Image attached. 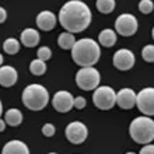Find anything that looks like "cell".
Instances as JSON below:
<instances>
[{
	"label": "cell",
	"instance_id": "13",
	"mask_svg": "<svg viewBox=\"0 0 154 154\" xmlns=\"http://www.w3.org/2000/svg\"><path fill=\"white\" fill-rule=\"evenodd\" d=\"M37 25L42 31H52L56 27V16L49 10L41 11L37 16Z\"/></svg>",
	"mask_w": 154,
	"mask_h": 154
},
{
	"label": "cell",
	"instance_id": "9",
	"mask_svg": "<svg viewBox=\"0 0 154 154\" xmlns=\"http://www.w3.org/2000/svg\"><path fill=\"white\" fill-rule=\"evenodd\" d=\"M65 134H66V139L70 143L81 144V143L85 142V139L88 136V130H87V126L83 122L76 121V122H70L69 125L66 126Z\"/></svg>",
	"mask_w": 154,
	"mask_h": 154
},
{
	"label": "cell",
	"instance_id": "35",
	"mask_svg": "<svg viewBox=\"0 0 154 154\" xmlns=\"http://www.w3.org/2000/svg\"><path fill=\"white\" fill-rule=\"evenodd\" d=\"M48 154H57V153H48Z\"/></svg>",
	"mask_w": 154,
	"mask_h": 154
},
{
	"label": "cell",
	"instance_id": "8",
	"mask_svg": "<svg viewBox=\"0 0 154 154\" xmlns=\"http://www.w3.org/2000/svg\"><path fill=\"white\" fill-rule=\"evenodd\" d=\"M137 28L139 23L136 20V17L133 14H129V13L121 14L115 21V29L122 37H132L136 34Z\"/></svg>",
	"mask_w": 154,
	"mask_h": 154
},
{
	"label": "cell",
	"instance_id": "23",
	"mask_svg": "<svg viewBox=\"0 0 154 154\" xmlns=\"http://www.w3.org/2000/svg\"><path fill=\"white\" fill-rule=\"evenodd\" d=\"M142 57L146 62H154V45H146L144 48L142 49Z\"/></svg>",
	"mask_w": 154,
	"mask_h": 154
},
{
	"label": "cell",
	"instance_id": "17",
	"mask_svg": "<svg viewBox=\"0 0 154 154\" xmlns=\"http://www.w3.org/2000/svg\"><path fill=\"white\" fill-rule=\"evenodd\" d=\"M98 41H100V44L102 46L111 48V46H114L116 44V32L111 28L102 29L101 32H100V35H98Z\"/></svg>",
	"mask_w": 154,
	"mask_h": 154
},
{
	"label": "cell",
	"instance_id": "11",
	"mask_svg": "<svg viewBox=\"0 0 154 154\" xmlns=\"http://www.w3.org/2000/svg\"><path fill=\"white\" fill-rule=\"evenodd\" d=\"M52 106L57 112H62V114L69 112L72 108H74V97L69 91H65V90L57 91L52 98Z\"/></svg>",
	"mask_w": 154,
	"mask_h": 154
},
{
	"label": "cell",
	"instance_id": "20",
	"mask_svg": "<svg viewBox=\"0 0 154 154\" xmlns=\"http://www.w3.org/2000/svg\"><path fill=\"white\" fill-rule=\"evenodd\" d=\"M3 49L8 55H16L20 51V41H17L16 38H7L3 42Z\"/></svg>",
	"mask_w": 154,
	"mask_h": 154
},
{
	"label": "cell",
	"instance_id": "4",
	"mask_svg": "<svg viewBox=\"0 0 154 154\" xmlns=\"http://www.w3.org/2000/svg\"><path fill=\"white\" fill-rule=\"evenodd\" d=\"M23 104L31 111H41L48 105L49 93L44 85L29 84L23 91Z\"/></svg>",
	"mask_w": 154,
	"mask_h": 154
},
{
	"label": "cell",
	"instance_id": "12",
	"mask_svg": "<svg viewBox=\"0 0 154 154\" xmlns=\"http://www.w3.org/2000/svg\"><path fill=\"white\" fill-rule=\"evenodd\" d=\"M116 104L122 109H132L136 105V93L132 88H122L116 93Z\"/></svg>",
	"mask_w": 154,
	"mask_h": 154
},
{
	"label": "cell",
	"instance_id": "18",
	"mask_svg": "<svg viewBox=\"0 0 154 154\" xmlns=\"http://www.w3.org/2000/svg\"><path fill=\"white\" fill-rule=\"evenodd\" d=\"M4 121H6L7 125L16 128V126L21 125V122H23V114H21L20 109L11 108V109H8L7 112L4 114Z\"/></svg>",
	"mask_w": 154,
	"mask_h": 154
},
{
	"label": "cell",
	"instance_id": "27",
	"mask_svg": "<svg viewBox=\"0 0 154 154\" xmlns=\"http://www.w3.org/2000/svg\"><path fill=\"white\" fill-rule=\"evenodd\" d=\"M85 105H87V101H85L84 97H76L74 98V108H77V109H84Z\"/></svg>",
	"mask_w": 154,
	"mask_h": 154
},
{
	"label": "cell",
	"instance_id": "16",
	"mask_svg": "<svg viewBox=\"0 0 154 154\" xmlns=\"http://www.w3.org/2000/svg\"><path fill=\"white\" fill-rule=\"evenodd\" d=\"M21 44L27 48H34L39 44V32L34 28H25L20 37Z\"/></svg>",
	"mask_w": 154,
	"mask_h": 154
},
{
	"label": "cell",
	"instance_id": "33",
	"mask_svg": "<svg viewBox=\"0 0 154 154\" xmlns=\"http://www.w3.org/2000/svg\"><path fill=\"white\" fill-rule=\"evenodd\" d=\"M151 35H153V39H154V27H153V29H151Z\"/></svg>",
	"mask_w": 154,
	"mask_h": 154
},
{
	"label": "cell",
	"instance_id": "10",
	"mask_svg": "<svg viewBox=\"0 0 154 154\" xmlns=\"http://www.w3.org/2000/svg\"><path fill=\"white\" fill-rule=\"evenodd\" d=\"M112 62H114V66L118 70L126 72V70H130L133 67L134 62H136V57H134L132 51L122 48V49H119V51L115 52Z\"/></svg>",
	"mask_w": 154,
	"mask_h": 154
},
{
	"label": "cell",
	"instance_id": "7",
	"mask_svg": "<svg viewBox=\"0 0 154 154\" xmlns=\"http://www.w3.org/2000/svg\"><path fill=\"white\" fill-rule=\"evenodd\" d=\"M136 105L144 116H154V87H146L136 94Z\"/></svg>",
	"mask_w": 154,
	"mask_h": 154
},
{
	"label": "cell",
	"instance_id": "21",
	"mask_svg": "<svg viewBox=\"0 0 154 154\" xmlns=\"http://www.w3.org/2000/svg\"><path fill=\"white\" fill-rule=\"evenodd\" d=\"M29 72L34 74V76H42L46 72V63L39 59H35L29 63Z\"/></svg>",
	"mask_w": 154,
	"mask_h": 154
},
{
	"label": "cell",
	"instance_id": "32",
	"mask_svg": "<svg viewBox=\"0 0 154 154\" xmlns=\"http://www.w3.org/2000/svg\"><path fill=\"white\" fill-rule=\"evenodd\" d=\"M2 65H3V55L0 53V67H2Z\"/></svg>",
	"mask_w": 154,
	"mask_h": 154
},
{
	"label": "cell",
	"instance_id": "22",
	"mask_svg": "<svg viewBox=\"0 0 154 154\" xmlns=\"http://www.w3.org/2000/svg\"><path fill=\"white\" fill-rule=\"evenodd\" d=\"M95 6H97L98 11L102 13V14H109V13H112L115 10L114 0H98Z\"/></svg>",
	"mask_w": 154,
	"mask_h": 154
},
{
	"label": "cell",
	"instance_id": "34",
	"mask_svg": "<svg viewBox=\"0 0 154 154\" xmlns=\"http://www.w3.org/2000/svg\"><path fill=\"white\" fill-rule=\"evenodd\" d=\"M126 154H134V153H132V151H129V153H126Z\"/></svg>",
	"mask_w": 154,
	"mask_h": 154
},
{
	"label": "cell",
	"instance_id": "14",
	"mask_svg": "<svg viewBox=\"0 0 154 154\" xmlns=\"http://www.w3.org/2000/svg\"><path fill=\"white\" fill-rule=\"evenodd\" d=\"M18 73L13 66H2L0 67V85L13 87L17 83Z\"/></svg>",
	"mask_w": 154,
	"mask_h": 154
},
{
	"label": "cell",
	"instance_id": "31",
	"mask_svg": "<svg viewBox=\"0 0 154 154\" xmlns=\"http://www.w3.org/2000/svg\"><path fill=\"white\" fill-rule=\"evenodd\" d=\"M2 114H3V104L0 101V116H2Z\"/></svg>",
	"mask_w": 154,
	"mask_h": 154
},
{
	"label": "cell",
	"instance_id": "6",
	"mask_svg": "<svg viewBox=\"0 0 154 154\" xmlns=\"http://www.w3.org/2000/svg\"><path fill=\"white\" fill-rule=\"evenodd\" d=\"M93 102L98 109L108 111L116 104V93L109 85H100L97 90H94Z\"/></svg>",
	"mask_w": 154,
	"mask_h": 154
},
{
	"label": "cell",
	"instance_id": "1",
	"mask_svg": "<svg viewBox=\"0 0 154 154\" xmlns=\"http://www.w3.org/2000/svg\"><path fill=\"white\" fill-rule=\"evenodd\" d=\"M59 23L66 32L70 34H79L83 32L84 29L88 28L91 24V10L84 2L81 0H70L62 6L59 11Z\"/></svg>",
	"mask_w": 154,
	"mask_h": 154
},
{
	"label": "cell",
	"instance_id": "15",
	"mask_svg": "<svg viewBox=\"0 0 154 154\" xmlns=\"http://www.w3.org/2000/svg\"><path fill=\"white\" fill-rule=\"evenodd\" d=\"M2 154H29L28 146L21 140H10L4 144Z\"/></svg>",
	"mask_w": 154,
	"mask_h": 154
},
{
	"label": "cell",
	"instance_id": "25",
	"mask_svg": "<svg viewBox=\"0 0 154 154\" xmlns=\"http://www.w3.org/2000/svg\"><path fill=\"white\" fill-rule=\"evenodd\" d=\"M37 55H38V59H39V60L46 62L52 57V51H51V48H48V46H41V48L38 49Z\"/></svg>",
	"mask_w": 154,
	"mask_h": 154
},
{
	"label": "cell",
	"instance_id": "30",
	"mask_svg": "<svg viewBox=\"0 0 154 154\" xmlns=\"http://www.w3.org/2000/svg\"><path fill=\"white\" fill-rule=\"evenodd\" d=\"M6 121H3V119H0V132H3L4 129H6Z\"/></svg>",
	"mask_w": 154,
	"mask_h": 154
},
{
	"label": "cell",
	"instance_id": "29",
	"mask_svg": "<svg viewBox=\"0 0 154 154\" xmlns=\"http://www.w3.org/2000/svg\"><path fill=\"white\" fill-rule=\"evenodd\" d=\"M6 18H7V11L3 7H0V24H3Z\"/></svg>",
	"mask_w": 154,
	"mask_h": 154
},
{
	"label": "cell",
	"instance_id": "5",
	"mask_svg": "<svg viewBox=\"0 0 154 154\" xmlns=\"http://www.w3.org/2000/svg\"><path fill=\"white\" fill-rule=\"evenodd\" d=\"M101 76L95 67H81L76 74V84L84 91H93L100 87Z\"/></svg>",
	"mask_w": 154,
	"mask_h": 154
},
{
	"label": "cell",
	"instance_id": "28",
	"mask_svg": "<svg viewBox=\"0 0 154 154\" xmlns=\"http://www.w3.org/2000/svg\"><path fill=\"white\" fill-rule=\"evenodd\" d=\"M139 154H154V144H146L142 147Z\"/></svg>",
	"mask_w": 154,
	"mask_h": 154
},
{
	"label": "cell",
	"instance_id": "26",
	"mask_svg": "<svg viewBox=\"0 0 154 154\" xmlns=\"http://www.w3.org/2000/svg\"><path fill=\"white\" fill-rule=\"evenodd\" d=\"M55 132H56V128L52 123H45L42 126V134L46 136V137H52L53 134H55Z\"/></svg>",
	"mask_w": 154,
	"mask_h": 154
},
{
	"label": "cell",
	"instance_id": "3",
	"mask_svg": "<svg viewBox=\"0 0 154 154\" xmlns=\"http://www.w3.org/2000/svg\"><path fill=\"white\" fill-rule=\"evenodd\" d=\"M129 134L139 144H150L154 140V119L150 116H137L130 122Z\"/></svg>",
	"mask_w": 154,
	"mask_h": 154
},
{
	"label": "cell",
	"instance_id": "2",
	"mask_svg": "<svg viewBox=\"0 0 154 154\" xmlns=\"http://www.w3.org/2000/svg\"><path fill=\"white\" fill-rule=\"evenodd\" d=\"M100 56H101L100 44L91 38L76 41L72 49V59L76 65L81 67H94V65L100 60Z\"/></svg>",
	"mask_w": 154,
	"mask_h": 154
},
{
	"label": "cell",
	"instance_id": "24",
	"mask_svg": "<svg viewBox=\"0 0 154 154\" xmlns=\"http://www.w3.org/2000/svg\"><path fill=\"white\" fill-rule=\"evenodd\" d=\"M139 10H140V13H143V14H150L154 10V3L151 0H142V2L139 3Z\"/></svg>",
	"mask_w": 154,
	"mask_h": 154
},
{
	"label": "cell",
	"instance_id": "19",
	"mask_svg": "<svg viewBox=\"0 0 154 154\" xmlns=\"http://www.w3.org/2000/svg\"><path fill=\"white\" fill-rule=\"evenodd\" d=\"M74 44H76V38H74L73 34L70 32H62L60 35H59V38H57V45L60 46L62 49H73Z\"/></svg>",
	"mask_w": 154,
	"mask_h": 154
}]
</instances>
